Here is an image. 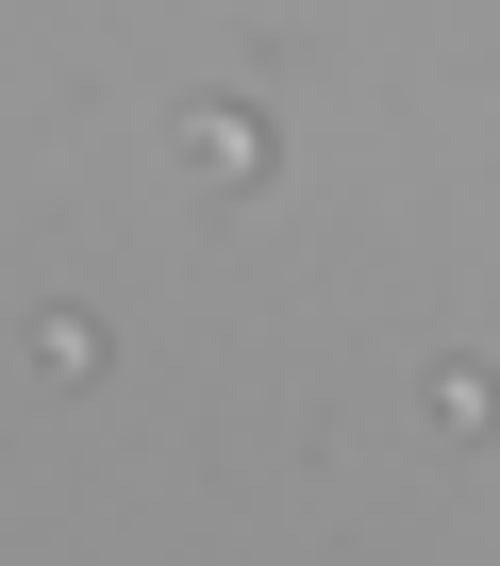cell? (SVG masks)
Listing matches in <instances>:
<instances>
[{
  "label": "cell",
  "mask_w": 500,
  "mask_h": 566,
  "mask_svg": "<svg viewBox=\"0 0 500 566\" xmlns=\"http://www.w3.org/2000/svg\"><path fill=\"white\" fill-rule=\"evenodd\" d=\"M184 167H200V184H268V117L200 101V117H184Z\"/></svg>",
  "instance_id": "6da1fadb"
},
{
  "label": "cell",
  "mask_w": 500,
  "mask_h": 566,
  "mask_svg": "<svg viewBox=\"0 0 500 566\" xmlns=\"http://www.w3.org/2000/svg\"><path fill=\"white\" fill-rule=\"evenodd\" d=\"M34 384H101V317H34Z\"/></svg>",
  "instance_id": "7a4b0ae2"
}]
</instances>
